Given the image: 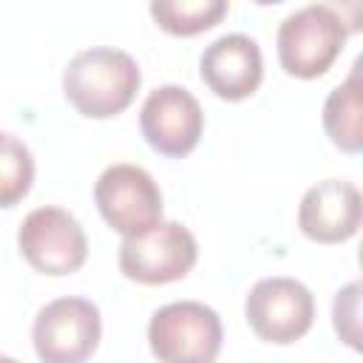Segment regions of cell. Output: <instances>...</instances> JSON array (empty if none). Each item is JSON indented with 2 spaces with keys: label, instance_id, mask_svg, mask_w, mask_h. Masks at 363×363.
Wrapping results in <instances>:
<instances>
[{
  "label": "cell",
  "instance_id": "1",
  "mask_svg": "<svg viewBox=\"0 0 363 363\" xmlns=\"http://www.w3.org/2000/svg\"><path fill=\"white\" fill-rule=\"evenodd\" d=\"M142 85L136 60L111 45L85 48L71 57L62 71V94L88 119H111L122 113Z\"/></svg>",
  "mask_w": 363,
  "mask_h": 363
},
{
  "label": "cell",
  "instance_id": "2",
  "mask_svg": "<svg viewBox=\"0 0 363 363\" xmlns=\"http://www.w3.org/2000/svg\"><path fill=\"white\" fill-rule=\"evenodd\" d=\"M352 26L335 6L309 3L295 9L278 26V60L281 68L298 79H315L332 68L340 57Z\"/></svg>",
  "mask_w": 363,
  "mask_h": 363
},
{
  "label": "cell",
  "instance_id": "3",
  "mask_svg": "<svg viewBox=\"0 0 363 363\" xmlns=\"http://www.w3.org/2000/svg\"><path fill=\"white\" fill-rule=\"evenodd\" d=\"M224 329L213 306L173 301L159 306L147 323V343L159 363H213L221 352Z\"/></svg>",
  "mask_w": 363,
  "mask_h": 363
},
{
  "label": "cell",
  "instance_id": "4",
  "mask_svg": "<svg viewBox=\"0 0 363 363\" xmlns=\"http://www.w3.org/2000/svg\"><path fill=\"white\" fill-rule=\"evenodd\" d=\"M94 201L105 224L125 238L142 235L162 221V190L139 164H111L94 184Z\"/></svg>",
  "mask_w": 363,
  "mask_h": 363
},
{
  "label": "cell",
  "instance_id": "5",
  "mask_svg": "<svg viewBox=\"0 0 363 363\" xmlns=\"http://www.w3.org/2000/svg\"><path fill=\"white\" fill-rule=\"evenodd\" d=\"M99 337L102 315L88 298H57L37 312L31 326L34 352L43 363H85Z\"/></svg>",
  "mask_w": 363,
  "mask_h": 363
},
{
  "label": "cell",
  "instance_id": "6",
  "mask_svg": "<svg viewBox=\"0 0 363 363\" xmlns=\"http://www.w3.org/2000/svg\"><path fill=\"white\" fill-rule=\"evenodd\" d=\"M199 258L196 235L179 221H159L142 235L119 244V269L136 284H170L184 278Z\"/></svg>",
  "mask_w": 363,
  "mask_h": 363
},
{
  "label": "cell",
  "instance_id": "7",
  "mask_svg": "<svg viewBox=\"0 0 363 363\" xmlns=\"http://www.w3.org/2000/svg\"><path fill=\"white\" fill-rule=\"evenodd\" d=\"M244 315L250 329L275 346H286L301 340L315 320V298L306 284L275 275V278H261L252 284L247 301H244Z\"/></svg>",
  "mask_w": 363,
  "mask_h": 363
},
{
  "label": "cell",
  "instance_id": "8",
  "mask_svg": "<svg viewBox=\"0 0 363 363\" xmlns=\"http://www.w3.org/2000/svg\"><path fill=\"white\" fill-rule=\"evenodd\" d=\"M17 247L43 275H71L88 258L85 230L62 207H34L17 230Z\"/></svg>",
  "mask_w": 363,
  "mask_h": 363
},
{
  "label": "cell",
  "instance_id": "9",
  "mask_svg": "<svg viewBox=\"0 0 363 363\" xmlns=\"http://www.w3.org/2000/svg\"><path fill=\"white\" fill-rule=\"evenodd\" d=\"M139 128L145 142L170 159L187 156L204 130V111L199 99L182 85L153 88L139 111Z\"/></svg>",
  "mask_w": 363,
  "mask_h": 363
},
{
  "label": "cell",
  "instance_id": "10",
  "mask_svg": "<svg viewBox=\"0 0 363 363\" xmlns=\"http://www.w3.org/2000/svg\"><path fill=\"white\" fill-rule=\"evenodd\" d=\"M363 218L360 190L346 179L312 184L298 204V227L318 244H343L357 235Z\"/></svg>",
  "mask_w": 363,
  "mask_h": 363
},
{
  "label": "cell",
  "instance_id": "11",
  "mask_svg": "<svg viewBox=\"0 0 363 363\" xmlns=\"http://www.w3.org/2000/svg\"><path fill=\"white\" fill-rule=\"evenodd\" d=\"M204 85L227 102L247 99L258 91L264 79V57L252 37L247 34H221L213 40L199 60Z\"/></svg>",
  "mask_w": 363,
  "mask_h": 363
},
{
  "label": "cell",
  "instance_id": "12",
  "mask_svg": "<svg viewBox=\"0 0 363 363\" xmlns=\"http://www.w3.org/2000/svg\"><path fill=\"white\" fill-rule=\"evenodd\" d=\"M360 60H354L349 77L329 91L323 102V128L335 147L343 153L363 150V99H360Z\"/></svg>",
  "mask_w": 363,
  "mask_h": 363
},
{
  "label": "cell",
  "instance_id": "13",
  "mask_svg": "<svg viewBox=\"0 0 363 363\" xmlns=\"http://www.w3.org/2000/svg\"><path fill=\"white\" fill-rule=\"evenodd\" d=\"M227 0H153L150 17L176 37H193L213 28L227 14Z\"/></svg>",
  "mask_w": 363,
  "mask_h": 363
},
{
  "label": "cell",
  "instance_id": "14",
  "mask_svg": "<svg viewBox=\"0 0 363 363\" xmlns=\"http://www.w3.org/2000/svg\"><path fill=\"white\" fill-rule=\"evenodd\" d=\"M34 184V156L23 139L0 130V207H14Z\"/></svg>",
  "mask_w": 363,
  "mask_h": 363
},
{
  "label": "cell",
  "instance_id": "15",
  "mask_svg": "<svg viewBox=\"0 0 363 363\" xmlns=\"http://www.w3.org/2000/svg\"><path fill=\"white\" fill-rule=\"evenodd\" d=\"M357 312H360V284L352 281L343 289H337L335 303H332V323L337 337L352 346L360 349V323H357Z\"/></svg>",
  "mask_w": 363,
  "mask_h": 363
},
{
  "label": "cell",
  "instance_id": "16",
  "mask_svg": "<svg viewBox=\"0 0 363 363\" xmlns=\"http://www.w3.org/2000/svg\"><path fill=\"white\" fill-rule=\"evenodd\" d=\"M0 363H20V360H14V357H9V354H0Z\"/></svg>",
  "mask_w": 363,
  "mask_h": 363
}]
</instances>
